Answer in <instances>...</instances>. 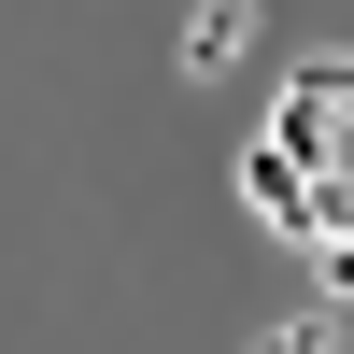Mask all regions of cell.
<instances>
[{"label": "cell", "instance_id": "cell-1", "mask_svg": "<svg viewBox=\"0 0 354 354\" xmlns=\"http://www.w3.org/2000/svg\"><path fill=\"white\" fill-rule=\"evenodd\" d=\"M255 57V0H185V85H227Z\"/></svg>", "mask_w": 354, "mask_h": 354}, {"label": "cell", "instance_id": "cell-2", "mask_svg": "<svg viewBox=\"0 0 354 354\" xmlns=\"http://www.w3.org/2000/svg\"><path fill=\"white\" fill-rule=\"evenodd\" d=\"M241 198H255L270 227H298V241H312V170L283 156V142H255V156H241Z\"/></svg>", "mask_w": 354, "mask_h": 354}, {"label": "cell", "instance_id": "cell-3", "mask_svg": "<svg viewBox=\"0 0 354 354\" xmlns=\"http://www.w3.org/2000/svg\"><path fill=\"white\" fill-rule=\"evenodd\" d=\"M255 354H340V312H298V326H270Z\"/></svg>", "mask_w": 354, "mask_h": 354}]
</instances>
